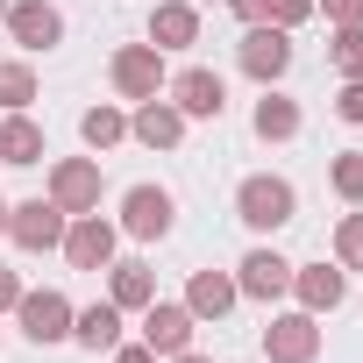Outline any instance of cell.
I'll return each mask as SVG.
<instances>
[{
    "mask_svg": "<svg viewBox=\"0 0 363 363\" xmlns=\"http://www.w3.org/2000/svg\"><path fill=\"white\" fill-rule=\"evenodd\" d=\"M235 214H242V228H257V235H278V228L299 214V193L285 186V178L257 171V178H242V186H235Z\"/></svg>",
    "mask_w": 363,
    "mask_h": 363,
    "instance_id": "obj_1",
    "label": "cell"
},
{
    "mask_svg": "<svg viewBox=\"0 0 363 363\" xmlns=\"http://www.w3.org/2000/svg\"><path fill=\"white\" fill-rule=\"evenodd\" d=\"M235 65L250 72V79H285L292 72V29H278V22H250V36L235 43Z\"/></svg>",
    "mask_w": 363,
    "mask_h": 363,
    "instance_id": "obj_2",
    "label": "cell"
},
{
    "mask_svg": "<svg viewBox=\"0 0 363 363\" xmlns=\"http://www.w3.org/2000/svg\"><path fill=\"white\" fill-rule=\"evenodd\" d=\"M107 79H114V93H128V100H157V93H164V50H157V43H121L114 65H107Z\"/></svg>",
    "mask_w": 363,
    "mask_h": 363,
    "instance_id": "obj_3",
    "label": "cell"
},
{
    "mask_svg": "<svg viewBox=\"0 0 363 363\" xmlns=\"http://www.w3.org/2000/svg\"><path fill=\"white\" fill-rule=\"evenodd\" d=\"M65 264L72 271H107L114 264V221H100V214H79V221H65Z\"/></svg>",
    "mask_w": 363,
    "mask_h": 363,
    "instance_id": "obj_4",
    "label": "cell"
},
{
    "mask_svg": "<svg viewBox=\"0 0 363 363\" xmlns=\"http://www.w3.org/2000/svg\"><path fill=\"white\" fill-rule=\"evenodd\" d=\"M171 107L186 114V121H221V107H228V86H221V72H207V65L178 72V79H171Z\"/></svg>",
    "mask_w": 363,
    "mask_h": 363,
    "instance_id": "obj_5",
    "label": "cell"
},
{
    "mask_svg": "<svg viewBox=\"0 0 363 363\" xmlns=\"http://www.w3.org/2000/svg\"><path fill=\"white\" fill-rule=\"evenodd\" d=\"M65 207L57 200H22V207H8V235L22 242V250H57L65 242Z\"/></svg>",
    "mask_w": 363,
    "mask_h": 363,
    "instance_id": "obj_6",
    "label": "cell"
},
{
    "mask_svg": "<svg viewBox=\"0 0 363 363\" xmlns=\"http://www.w3.org/2000/svg\"><path fill=\"white\" fill-rule=\"evenodd\" d=\"M15 313H22V335H29L36 349H50V342L72 335V299H65V292H22Z\"/></svg>",
    "mask_w": 363,
    "mask_h": 363,
    "instance_id": "obj_7",
    "label": "cell"
},
{
    "mask_svg": "<svg viewBox=\"0 0 363 363\" xmlns=\"http://www.w3.org/2000/svg\"><path fill=\"white\" fill-rule=\"evenodd\" d=\"M264 356L271 363H313L320 356V320L313 313H278L264 328Z\"/></svg>",
    "mask_w": 363,
    "mask_h": 363,
    "instance_id": "obj_8",
    "label": "cell"
},
{
    "mask_svg": "<svg viewBox=\"0 0 363 363\" xmlns=\"http://www.w3.org/2000/svg\"><path fill=\"white\" fill-rule=\"evenodd\" d=\"M50 200H57L65 214H93V207H100V164H93V157H65V164L50 171Z\"/></svg>",
    "mask_w": 363,
    "mask_h": 363,
    "instance_id": "obj_9",
    "label": "cell"
},
{
    "mask_svg": "<svg viewBox=\"0 0 363 363\" xmlns=\"http://www.w3.org/2000/svg\"><path fill=\"white\" fill-rule=\"evenodd\" d=\"M143 349H157V356H178V349H193V306L150 299V306H143Z\"/></svg>",
    "mask_w": 363,
    "mask_h": 363,
    "instance_id": "obj_10",
    "label": "cell"
},
{
    "mask_svg": "<svg viewBox=\"0 0 363 363\" xmlns=\"http://www.w3.org/2000/svg\"><path fill=\"white\" fill-rule=\"evenodd\" d=\"M0 29H8L22 50H50L57 36H65V15L50 8V0H15V8H8V22H0Z\"/></svg>",
    "mask_w": 363,
    "mask_h": 363,
    "instance_id": "obj_11",
    "label": "cell"
},
{
    "mask_svg": "<svg viewBox=\"0 0 363 363\" xmlns=\"http://www.w3.org/2000/svg\"><path fill=\"white\" fill-rule=\"evenodd\" d=\"M121 228H128L135 242L171 235V193H164V186H135V193L121 200Z\"/></svg>",
    "mask_w": 363,
    "mask_h": 363,
    "instance_id": "obj_12",
    "label": "cell"
},
{
    "mask_svg": "<svg viewBox=\"0 0 363 363\" xmlns=\"http://www.w3.org/2000/svg\"><path fill=\"white\" fill-rule=\"evenodd\" d=\"M235 292H242V299H278V292H292V264H285L278 250H250V257L235 264Z\"/></svg>",
    "mask_w": 363,
    "mask_h": 363,
    "instance_id": "obj_13",
    "label": "cell"
},
{
    "mask_svg": "<svg viewBox=\"0 0 363 363\" xmlns=\"http://www.w3.org/2000/svg\"><path fill=\"white\" fill-rule=\"evenodd\" d=\"M128 135L143 150H178V143H186V114H178L171 100H143V114L128 121Z\"/></svg>",
    "mask_w": 363,
    "mask_h": 363,
    "instance_id": "obj_14",
    "label": "cell"
},
{
    "mask_svg": "<svg viewBox=\"0 0 363 363\" xmlns=\"http://www.w3.org/2000/svg\"><path fill=\"white\" fill-rule=\"evenodd\" d=\"M150 43L157 50H193L200 43V8L193 0H164V8L150 15Z\"/></svg>",
    "mask_w": 363,
    "mask_h": 363,
    "instance_id": "obj_15",
    "label": "cell"
},
{
    "mask_svg": "<svg viewBox=\"0 0 363 363\" xmlns=\"http://www.w3.org/2000/svg\"><path fill=\"white\" fill-rule=\"evenodd\" d=\"M292 292H299V306H306V313H335L349 285H342V271H328V264H306V271L292 264Z\"/></svg>",
    "mask_w": 363,
    "mask_h": 363,
    "instance_id": "obj_16",
    "label": "cell"
},
{
    "mask_svg": "<svg viewBox=\"0 0 363 363\" xmlns=\"http://www.w3.org/2000/svg\"><path fill=\"white\" fill-rule=\"evenodd\" d=\"M72 342H79V349H93V356H107V349L121 342V306H114V299H100V306L72 313Z\"/></svg>",
    "mask_w": 363,
    "mask_h": 363,
    "instance_id": "obj_17",
    "label": "cell"
},
{
    "mask_svg": "<svg viewBox=\"0 0 363 363\" xmlns=\"http://www.w3.org/2000/svg\"><path fill=\"white\" fill-rule=\"evenodd\" d=\"M235 299H242V292H235V278H221V271H193V285H186V306H193V320H221Z\"/></svg>",
    "mask_w": 363,
    "mask_h": 363,
    "instance_id": "obj_18",
    "label": "cell"
},
{
    "mask_svg": "<svg viewBox=\"0 0 363 363\" xmlns=\"http://www.w3.org/2000/svg\"><path fill=\"white\" fill-rule=\"evenodd\" d=\"M43 157V128L29 114H8L0 121V164H36Z\"/></svg>",
    "mask_w": 363,
    "mask_h": 363,
    "instance_id": "obj_19",
    "label": "cell"
},
{
    "mask_svg": "<svg viewBox=\"0 0 363 363\" xmlns=\"http://www.w3.org/2000/svg\"><path fill=\"white\" fill-rule=\"evenodd\" d=\"M257 135H264V143H292V135H299V100L264 93V100H257Z\"/></svg>",
    "mask_w": 363,
    "mask_h": 363,
    "instance_id": "obj_20",
    "label": "cell"
},
{
    "mask_svg": "<svg viewBox=\"0 0 363 363\" xmlns=\"http://www.w3.org/2000/svg\"><path fill=\"white\" fill-rule=\"evenodd\" d=\"M114 271V285H107V299L128 313V306H150L157 299V278H150V264H107Z\"/></svg>",
    "mask_w": 363,
    "mask_h": 363,
    "instance_id": "obj_21",
    "label": "cell"
},
{
    "mask_svg": "<svg viewBox=\"0 0 363 363\" xmlns=\"http://www.w3.org/2000/svg\"><path fill=\"white\" fill-rule=\"evenodd\" d=\"M36 100V72L22 65V57H0V107H8V114H22Z\"/></svg>",
    "mask_w": 363,
    "mask_h": 363,
    "instance_id": "obj_22",
    "label": "cell"
},
{
    "mask_svg": "<svg viewBox=\"0 0 363 363\" xmlns=\"http://www.w3.org/2000/svg\"><path fill=\"white\" fill-rule=\"evenodd\" d=\"M328 65H335L342 79H363V22H342V29H335V43H328Z\"/></svg>",
    "mask_w": 363,
    "mask_h": 363,
    "instance_id": "obj_23",
    "label": "cell"
},
{
    "mask_svg": "<svg viewBox=\"0 0 363 363\" xmlns=\"http://www.w3.org/2000/svg\"><path fill=\"white\" fill-rule=\"evenodd\" d=\"M79 135H86L93 150H114V143L128 135V114H114V107H86V121H79Z\"/></svg>",
    "mask_w": 363,
    "mask_h": 363,
    "instance_id": "obj_24",
    "label": "cell"
},
{
    "mask_svg": "<svg viewBox=\"0 0 363 363\" xmlns=\"http://www.w3.org/2000/svg\"><path fill=\"white\" fill-rule=\"evenodd\" d=\"M335 193L342 200H363V150H342L335 157Z\"/></svg>",
    "mask_w": 363,
    "mask_h": 363,
    "instance_id": "obj_25",
    "label": "cell"
},
{
    "mask_svg": "<svg viewBox=\"0 0 363 363\" xmlns=\"http://www.w3.org/2000/svg\"><path fill=\"white\" fill-rule=\"evenodd\" d=\"M335 257H342L349 271H363V214H349V221L335 228Z\"/></svg>",
    "mask_w": 363,
    "mask_h": 363,
    "instance_id": "obj_26",
    "label": "cell"
},
{
    "mask_svg": "<svg viewBox=\"0 0 363 363\" xmlns=\"http://www.w3.org/2000/svg\"><path fill=\"white\" fill-rule=\"evenodd\" d=\"M306 15H313V0H271V15H264V22H278V29H299Z\"/></svg>",
    "mask_w": 363,
    "mask_h": 363,
    "instance_id": "obj_27",
    "label": "cell"
},
{
    "mask_svg": "<svg viewBox=\"0 0 363 363\" xmlns=\"http://www.w3.org/2000/svg\"><path fill=\"white\" fill-rule=\"evenodd\" d=\"M335 114H342V121H363V79H349V86L335 93Z\"/></svg>",
    "mask_w": 363,
    "mask_h": 363,
    "instance_id": "obj_28",
    "label": "cell"
},
{
    "mask_svg": "<svg viewBox=\"0 0 363 363\" xmlns=\"http://www.w3.org/2000/svg\"><path fill=\"white\" fill-rule=\"evenodd\" d=\"M320 8H328L335 29H342V22H363V0H320Z\"/></svg>",
    "mask_w": 363,
    "mask_h": 363,
    "instance_id": "obj_29",
    "label": "cell"
},
{
    "mask_svg": "<svg viewBox=\"0 0 363 363\" xmlns=\"http://www.w3.org/2000/svg\"><path fill=\"white\" fill-rule=\"evenodd\" d=\"M107 356H114V363H157V349H143V342H135V349H121V342H114Z\"/></svg>",
    "mask_w": 363,
    "mask_h": 363,
    "instance_id": "obj_30",
    "label": "cell"
},
{
    "mask_svg": "<svg viewBox=\"0 0 363 363\" xmlns=\"http://www.w3.org/2000/svg\"><path fill=\"white\" fill-rule=\"evenodd\" d=\"M228 8H235L242 22H264V15H271V0H228Z\"/></svg>",
    "mask_w": 363,
    "mask_h": 363,
    "instance_id": "obj_31",
    "label": "cell"
},
{
    "mask_svg": "<svg viewBox=\"0 0 363 363\" xmlns=\"http://www.w3.org/2000/svg\"><path fill=\"white\" fill-rule=\"evenodd\" d=\"M15 299H22V278H15V271H0V313H8Z\"/></svg>",
    "mask_w": 363,
    "mask_h": 363,
    "instance_id": "obj_32",
    "label": "cell"
},
{
    "mask_svg": "<svg viewBox=\"0 0 363 363\" xmlns=\"http://www.w3.org/2000/svg\"><path fill=\"white\" fill-rule=\"evenodd\" d=\"M171 363H214V356H193V349H178V356H171Z\"/></svg>",
    "mask_w": 363,
    "mask_h": 363,
    "instance_id": "obj_33",
    "label": "cell"
},
{
    "mask_svg": "<svg viewBox=\"0 0 363 363\" xmlns=\"http://www.w3.org/2000/svg\"><path fill=\"white\" fill-rule=\"evenodd\" d=\"M0 235H8V200H0Z\"/></svg>",
    "mask_w": 363,
    "mask_h": 363,
    "instance_id": "obj_34",
    "label": "cell"
},
{
    "mask_svg": "<svg viewBox=\"0 0 363 363\" xmlns=\"http://www.w3.org/2000/svg\"><path fill=\"white\" fill-rule=\"evenodd\" d=\"M0 22H8V0H0Z\"/></svg>",
    "mask_w": 363,
    "mask_h": 363,
    "instance_id": "obj_35",
    "label": "cell"
}]
</instances>
